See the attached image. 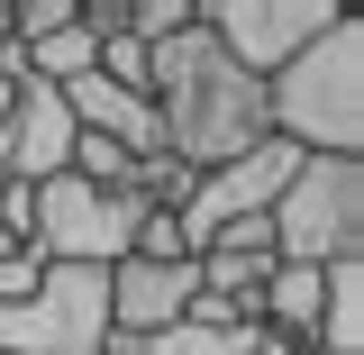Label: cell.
I'll list each match as a JSON object with an SVG mask.
<instances>
[{"label":"cell","mask_w":364,"mask_h":355,"mask_svg":"<svg viewBox=\"0 0 364 355\" xmlns=\"http://www.w3.org/2000/svg\"><path fill=\"white\" fill-rule=\"evenodd\" d=\"M146 100H155V137H164V155L191 164V174H210L228 155H246V146H264V83L255 73H237L210 28L191 18L182 37L155 46V64H146Z\"/></svg>","instance_id":"1"},{"label":"cell","mask_w":364,"mask_h":355,"mask_svg":"<svg viewBox=\"0 0 364 355\" xmlns=\"http://www.w3.org/2000/svg\"><path fill=\"white\" fill-rule=\"evenodd\" d=\"M264 137H282L291 155H364V18L355 9H337V28L264 83Z\"/></svg>","instance_id":"2"},{"label":"cell","mask_w":364,"mask_h":355,"mask_svg":"<svg viewBox=\"0 0 364 355\" xmlns=\"http://www.w3.org/2000/svg\"><path fill=\"white\" fill-rule=\"evenodd\" d=\"M264 228H273L282 265H346V255H364V155H301Z\"/></svg>","instance_id":"3"},{"label":"cell","mask_w":364,"mask_h":355,"mask_svg":"<svg viewBox=\"0 0 364 355\" xmlns=\"http://www.w3.org/2000/svg\"><path fill=\"white\" fill-rule=\"evenodd\" d=\"M109 346V273L46 265L28 301L0 310V355H100Z\"/></svg>","instance_id":"4"},{"label":"cell","mask_w":364,"mask_h":355,"mask_svg":"<svg viewBox=\"0 0 364 355\" xmlns=\"http://www.w3.org/2000/svg\"><path fill=\"white\" fill-rule=\"evenodd\" d=\"M136 219H146V210H136L128 191H109V182H82V174L37 182V255H46V265L109 273L136 246Z\"/></svg>","instance_id":"5"},{"label":"cell","mask_w":364,"mask_h":355,"mask_svg":"<svg viewBox=\"0 0 364 355\" xmlns=\"http://www.w3.org/2000/svg\"><path fill=\"white\" fill-rule=\"evenodd\" d=\"M291 146L282 137H264V146H246V155H228V164H210V174L191 182V201L173 210L182 246L200 255V246H219V237H237V228H264L273 201H282V182H291Z\"/></svg>","instance_id":"6"},{"label":"cell","mask_w":364,"mask_h":355,"mask_svg":"<svg viewBox=\"0 0 364 355\" xmlns=\"http://www.w3.org/2000/svg\"><path fill=\"white\" fill-rule=\"evenodd\" d=\"M200 28H210V46L237 73L273 83L301 46H318L337 28V0H200Z\"/></svg>","instance_id":"7"},{"label":"cell","mask_w":364,"mask_h":355,"mask_svg":"<svg viewBox=\"0 0 364 355\" xmlns=\"http://www.w3.org/2000/svg\"><path fill=\"white\" fill-rule=\"evenodd\" d=\"M200 301V265L173 255V265H155V255H119L109 265V337H164L182 328Z\"/></svg>","instance_id":"8"},{"label":"cell","mask_w":364,"mask_h":355,"mask_svg":"<svg viewBox=\"0 0 364 355\" xmlns=\"http://www.w3.org/2000/svg\"><path fill=\"white\" fill-rule=\"evenodd\" d=\"M73 110H64V91L55 83H18V100H9V119H0V174L9 182H55L64 164H73Z\"/></svg>","instance_id":"9"},{"label":"cell","mask_w":364,"mask_h":355,"mask_svg":"<svg viewBox=\"0 0 364 355\" xmlns=\"http://www.w3.org/2000/svg\"><path fill=\"white\" fill-rule=\"evenodd\" d=\"M191 265H200V292H210V301H228V310L255 328V301H264V282H273L282 255H273V228H237L219 246H200Z\"/></svg>","instance_id":"10"},{"label":"cell","mask_w":364,"mask_h":355,"mask_svg":"<svg viewBox=\"0 0 364 355\" xmlns=\"http://www.w3.org/2000/svg\"><path fill=\"white\" fill-rule=\"evenodd\" d=\"M64 110H73L82 137H109V146H128V155H164L146 91H119V83H100V73H82V83H64Z\"/></svg>","instance_id":"11"},{"label":"cell","mask_w":364,"mask_h":355,"mask_svg":"<svg viewBox=\"0 0 364 355\" xmlns=\"http://www.w3.org/2000/svg\"><path fill=\"white\" fill-rule=\"evenodd\" d=\"M318 292H328V265H273L264 301H255V328H273L282 346H310L318 337Z\"/></svg>","instance_id":"12"},{"label":"cell","mask_w":364,"mask_h":355,"mask_svg":"<svg viewBox=\"0 0 364 355\" xmlns=\"http://www.w3.org/2000/svg\"><path fill=\"white\" fill-rule=\"evenodd\" d=\"M100 355H291L273 328H164V337H109Z\"/></svg>","instance_id":"13"},{"label":"cell","mask_w":364,"mask_h":355,"mask_svg":"<svg viewBox=\"0 0 364 355\" xmlns=\"http://www.w3.org/2000/svg\"><path fill=\"white\" fill-rule=\"evenodd\" d=\"M191 18H200V0H128V28H119V37H136L146 55H155V46L182 37Z\"/></svg>","instance_id":"14"},{"label":"cell","mask_w":364,"mask_h":355,"mask_svg":"<svg viewBox=\"0 0 364 355\" xmlns=\"http://www.w3.org/2000/svg\"><path fill=\"white\" fill-rule=\"evenodd\" d=\"M18 83H28V73H9V64H0V119H9V100H18Z\"/></svg>","instance_id":"15"},{"label":"cell","mask_w":364,"mask_h":355,"mask_svg":"<svg viewBox=\"0 0 364 355\" xmlns=\"http://www.w3.org/2000/svg\"><path fill=\"white\" fill-rule=\"evenodd\" d=\"M0 255H18V237H9V228H0Z\"/></svg>","instance_id":"16"},{"label":"cell","mask_w":364,"mask_h":355,"mask_svg":"<svg viewBox=\"0 0 364 355\" xmlns=\"http://www.w3.org/2000/svg\"><path fill=\"white\" fill-rule=\"evenodd\" d=\"M0 191H9V174H0Z\"/></svg>","instance_id":"17"}]
</instances>
